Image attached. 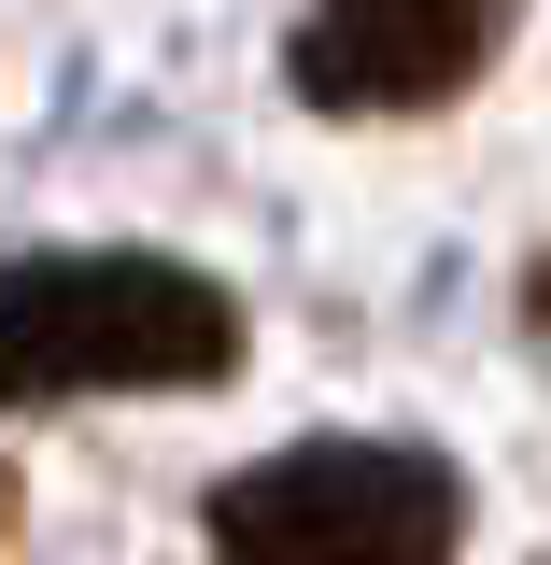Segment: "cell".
Listing matches in <instances>:
<instances>
[{"label": "cell", "mask_w": 551, "mask_h": 565, "mask_svg": "<svg viewBox=\"0 0 551 565\" xmlns=\"http://www.w3.org/2000/svg\"><path fill=\"white\" fill-rule=\"evenodd\" d=\"M241 367V297L184 255H0V411L199 396Z\"/></svg>", "instance_id": "obj_1"}, {"label": "cell", "mask_w": 551, "mask_h": 565, "mask_svg": "<svg viewBox=\"0 0 551 565\" xmlns=\"http://www.w3.org/2000/svg\"><path fill=\"white\" fill-rule=\"evenodd\" d=\"M212 565H453L467 552V467L424 438H297L269 467L212 481Z\"/></svg>", "instance_id": "obj_2"}, {"label": "cell", "mask_w": 551, "mask_h": 565, "mask_svg": "<svg viewBox=\"0 0 551 565\" xmlns=\"http://www.w3.org/2000/svg\"><path fill=\"white\" fill-rule=\"evenodd\" d=\"M495 43H509V0H326L283 43V85L311 114H438L495 71Z\"/></svg>", "instance_id": "obj_3"}, {"label": "cell", "mask_w": 551, "mask_h": 565, "mask_svg": "<svg viewBox=\"0 0 551 565\" xmlns=\"http://www.w3.org/2000/svg\"><path fill=\"white\" fill-rule=\"evenodd\" d=\"M523 326H551V255H538V269H523Z\"/></svg>", "instance_id": "obj_4"}, {"label": "cell", "mask_w": 551, "mask_h": 565, "mask_svg": "<svg viewBox=\"0 0 551 565\" xmlns=\"http://www.w3.org/2000/svg\"><path fill=\"white\" fill-rule=\"evenodd\" d=\"M0 537H14V481H0Z\"/></svg>", "instance_id": "obj_5"}]
</instances>
